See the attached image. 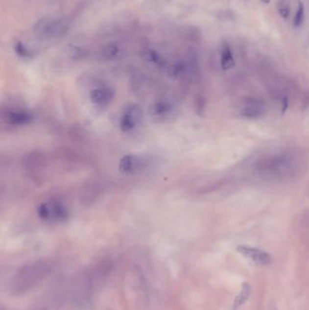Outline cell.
Masks as SVG:
<instances>
[{
  "label": "cell",
  "mask_w": 309,
  "mask_h": 310,
  "mask_svg": "<svg viewBox=\"0 0 309 310\" xmlns=\"http://www.w3.org/2000/svg\"><path fill=\"white\" fill-rule=\"evenodd\" d=\"M52 266L47 262H37L20 268L14 274L9 283V289L14 295H20L30 290L52 270Z\"/></svg>",
  "instance_id": "cell-1"
},
{
  "label": "cell",
  "mask_w": 309,
  "mask_h": 310,
  "mask_svg": "<svg viewBox=\"0 0 309 310\" xmlns=\"http://www.w3.org/2000/svg\"><path fill=\"white\" fill-rule=\"evenodd\" d=\"M69 24L66 19L43 18L35 24V31L43 38H55L67 33Z\"/></svg>",
  "instance_id": "cell-2"
},
{
  "label": "cell",
  "mask_w": 309,
  "mask_h": 310,
  "mask_svg": "<svg viewBox=\"0 0 309 310\" xmlns=\"http://www.w3.org/2000/svg\"><path fill=\"white\" fill-rule=\"evenodd\" d=\"M37 215L45 221L58 222L67 219L69 213L67 207L59 201H48L37 207Z\"/></svg>",
  "instance_id": "cell-3"
},
{
  "label": "cell",
  "mask_w": 309,
  "mask_h": 310,
  "mask_svg": "<svg viewBox=\"0 0 309 310\" xmlns=\"http://www.w3.org/2000/svg\"><path fill=\"white\" fill-rule=\"evenodd\" d=\"M143 118V112L138 104H129L123 110L120 127L123 133H131L139 126Z\"/></svg>",
  "instance_id": "cell-4"
},
{
  "label": "cell",
  "mask_w": 309,
  "mask_h": 310,
  "mask_svg": "<svg viewBox=\"0 0 309 310\" xmlns=\"http://www.w3.org/2000/svg\"><path fill=\"white\" fill-rule=\"evenodd\" d=\"M175 111L174 103H171L170 100L161 99L152 104L150 114L154 119L165 121L174 116Z\"/></svg>",
  "instance_id": "cell-5"
},
{
  "label": "cell",
  "mask_w": 309,
  "mask_h": 310,
  "mask_svg": "<svg viewBox=\"0 0 309 310\" xmlns=\"http://www.w3.org/2000/svg\"><path fill=\"white\" fill-rule=\"evenodd\" d=\"M237 250L245 258L249 259V261L255 262L257 264L267 265L271 262V256L266 251H263L261 249L249 247L246 245H239L238 246Z\"/></svg>",
  "instance_id": "cell-6"
},
{
  "label": "cell",
  "mask_w": 309,
  "mask_h": 310,
  "mask_svg": "<svg viewBox=\"0 0 309 310\" xmlns=\"http://www.w3.org/2000/svg\"><path fill=\"white\" fill-rule=\"evenodd\" d=\"M115 97V92L110 87L103 86L97 87L90 93V100L92 103L97 107L104 108L107 107Z\"/></svg>",
  "instance_id": "cell-7"
},
{
  "label": "cell",
  "mask_w": 309,
  "mask_h": 310,
  "mask_svg": "<svg viewBox=\"0 0 309 310\" xmlns=\"http://www.w3.org/2000/svg\"><path fill=\"white\" fill-rule=\"evenodd\" d=\"M4 120L14 126H22L30 123L33 116L28 111L21 109L9 110L5 113Z\"/></svg>",
  "instance_id": "cell-8"
},
{
  "label": "cell",
  "mask_w": 309,
  "mask_h": 310,
  "mask_svg": "<svg viewBox=\"0 0 309 310\" xmlns=\"http://www.w3.org/2000/svg\"><path fill=\"white\" fill-rule=\"evenodd\" d=\"M143 163L144 162L139 157L133 154H128L121 159L119 163V170L126 174L136 173L143 168Z\"/></svg>",
  "instance_id": "cell-9"
},
{
  "label": "cell",
  "mask_w": 309,
  "mask_h": 310,
  "mask_svg": "<svg viewBox=\"0 0 309 310\" xmlns=\"http://www.w3.org/2000/svg\"><path fill=\"white\" fill-rule=\"evenodd\" d=\"M244 117L248 118H258L261 117L265 113L264 104L256 99H249L243 103L240 111Z\"/></svg>",
  "instance_id": "cell-10"
},
{
  "label": "cell",
  "mask_w": 309,
  "mask_h": 310,
  "mask_svg": "<svg viewBox=\"0 0 309 310\" xmlns=\"http://www.w3.org/2000/svg\"><path fill=\"white\" fill-rule=\"evenodd\" d=\"M141 55L146 62L151 63L152 65L157 66L159 67H164L166 64L164 57L154 49L145 48L142 50Z\"/></svg>",
  "instance_id": "cell-11"
},
{
  "label": "cell",
  "mask_w": 309,
  "mask_h": 310,
  "mask_svg": "<svg viewBox=\"0 0 309 310\" xmlns=\"http://www.w3.org/2000/svg\"><path fill=\"white\" fill-rule=\"evenodd\" d=\"M220 63H221V67L225 71L230 70L231 68L235 67V61H234L233 55L231 53V48L227 43H224L223 47H222Z\"/></svg>",
  "instance_id": "cell-12"
},
{
  "label": "cell",
  "mask_w": 309,
  "mask_h": 310,
  "mask_svg": "<svg viewBox=\"0 0 309 310\" xmlns=\"http://www.w3.org/2000/svg\"><path fill=\"white\" fill-rule=\"evenodd\" d=\"M250 292H251V287L249 286V283L245 282L244 284H242L240 291H239L238 295L237 296L235 300H234V304H233V309L234 310H238L242 305L245 304V302L248 300V298L250 296Z\"/></svg>",
  "instance_id": "cell-13"
},
{
  "label": "cell",
  "mask_w": 309,
  "mask_h": 310,
  "mask_svg": "<svg viewBox=\"0 0 309 310\" xmlns=\"http://www.w3.org/2000/svg\"><path fill=\"white\" fill-rule=\"evenodd\" d=\"M67 55L72 58V59H82L87 55V51L86 49L78 47V46H74V45H70L68 46L67 48Z\"/></svg>",
  "instance_id": "cell-14"
},
{
  "label": "cell",
  "mask_w": 309,
  "mask_h": 310,
  "mask_svg": "<svg viewBox=\"0 0 309 310\" xmlns=\"http://www.w3.org/2000/svg\"><path fill=\"white\" fill-rule=\"evenodd\" d=\"M304 21H305V7H304L303 3L301 1H299L297 13H296L295 18H294V25L296 27H300V26H302Z\"/></svg>",
  "instance_id": "cell-15"
},
{
  "label": "cell",
  "mask_w": 309,
  "mask_h": 310,
  "mask_svg": "<svg viewBox=\"0 0 309 310\" xmlns=\"http://www.w3.org/2000/svg\"><path fill=\"white\" fill-rule=\"evenodd\" d=\"M184 71V66L181 63H175L171 65L168 69V73L172 78H178Z\"/></svg>",
  "instance_id": "cell-16"
},
{
  "label": "cell",
  "mask_w": 309,
  "mask_h": 310,
  "mask_svg": "<svg viewBox=\"0 0 309 310\" xmlns=\"http://www.w3.org/2000/svg\"><path fill=\"white\" fill-rule=\"evenodd\" d=\"M118 52H119V48H117V46L113 44L107 45L103 48V55L106 58H110V59L116 57V55H118Z\"/></svg>",
  "instance_id": "cell-17"
},
{
  "label": "cell",
  "mask_w": 309,
  "mask_h": 310,
  "mask_svg": "<svg viewBox=\"0 0 309 310\" xmlns=\"http://www.w3.org/2000/svg\"><path fill=\"white\" fill-rule=\"evenodd\" d=\"M15 49H16V52L18 53V55H20L21 57H24V58H30V57H32V54H31L30 51L26 48L24 47V45H23L22 43H18L16 45Z\"/></svg>",
  "instance_id": "cell-18"
},
{
  "label": "cell",
  "mask_w": 309,
  "mask_h": 310,
  "mask_svg": "<svg viewBox=\"0 0 309 310\" xmlns=\"http://www.w3.org/2000/svg\"><path fill=\"white\" fill-rule=\"evenodd\" d=\"M279 15H280L283 19H286L288 18L289 13H290L289 7L286 6H281L279 8Z\"/></svg>",
  "instance_id": "cell-19"
},
{
  "label": "cell",
  "mask_w": 309,
  "mask_h": 310,
  "mask_svg": "<svg viewBox=\"0 0 309 310\" xmlns=\"http://www.w3.org/2000/svg\"><path fill=\"white\" fill-rule=\"evenodd\" d=\"M261 1L263 4H269L271 0H261Z\"/></svg>",
  "instance_id": "cell-20"
}]
</instances>
